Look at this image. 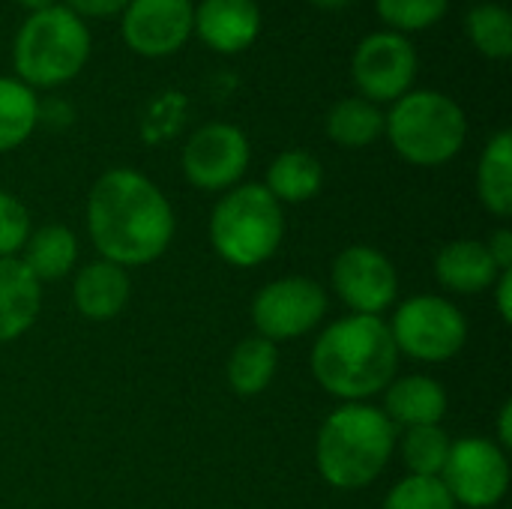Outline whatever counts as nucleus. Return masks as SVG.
Wrapping results in <instances>:
<instances>
[{
    "label": "nucleus",
    "mask_w": 512,
    "mask_h": 509,
    "mask_svg": "<svg viewBox=\"0 0 512 509\" xmlns=\"http://www.w3.org/2000/svg\"><path fill=\"white\" fill-rule=\"evenodd\" d=\"M87 228L105 261L123 270L144 267L171 246L174 210L150 177L132 168H114L90 189Z\"/></svg>",
    "instance_id": "nucleus-1"
},
{
    "label": "nucleus",
    "mask_w": 512,
    "mask_h": 509,
    "mask_svg": "<svg viewBox=\"0 0 512 509\" xmlns=\"http://www.w3.org/2000/svg\"><path fill=\"white\" fill-rule=\"evenodd\" d=\"M315 381L342 402H363L396 381L399 348L378 315H348L330 324L309 357Z\"/></svg>",
    "instance_id": "nucleus-2"
},
{
    "label": "nucleus",
    "mask_w": 512,
    "mask_h": 509,
    "mask_svg": "<svg viewBox=\"0 0 512 509\" xmlns=\"http://www.w3.org/2000/svg\"><path fill=\"white\" fill-rule=\"evenodd\" d=\"M396 447V426L381 408L345 402L336 408L315 441V465L333 489L357 492L381 477Z\"/></svg>",
    "instance_id": "nucleus-3"
},
{
    "label": "nucleus",
    "mask_w": 512,
    "mask_h": 509,
    "mask_svg": "<svg viewBox=\"0 0 512 509\" xmlns=\"http://www.w3.org/2000/svg\"><path fill=\"white\" fill-rule=\"evenodd\" d=\"M285 237L282 204L264 183H243L225 192L210 216V243L231 267H255L276 255Z\"/></svg>",
    "instance_id": "nucleus-4"
},
{
    "label": "nucleus",
    "mask_w": 512,
    "mask_h": 509,
    "mask_svg": "<svg viewBox=\"0 0 512 509\" xmlns=\"http://www.w3.org/2000/svg\"><path fill=\"white\" fill-rule=\"evenodd\" d=\"M384 132L402 159L432 168L465 147L468 120L456 99L435 90H408L384 117Z\"/></svg>",
    "instance_id": "nucleus-5"
},
{
    "label": "nucleus",
    "mask_w": 512,
    "mask_h": 509,
    "mask_svg": "<svg viewBox=\"0 0 512 509\" xmlns=\"http://www.w3.org/2000/svg\"><path fill=\"white\" fill-rule=\"evenodd\" d=\"M90 54V33L69 6L36 9L15 36V69L30 87H51L75 78Z\"/></svg>",
    "instance_id": "nucleus-6"
},
{
    "label": "nucleus",
    "mask_w": 512,
    "mask_h": 509,
    "mask_svg": "<svg viewBox=\"0 0 512 509\" xmlns=\"http://www.w3.org/2000/svg\"><path fill=\"white\" fill-rule=\"evenodd\" d=\"M387 327L399 354H408L423 363L453 360L468 339V321L459 312V306L435 294L405 300L396 309L393 324Z\"/></svg>",
    "instance_id": "nucleus-7"
},
{
    "label": "nucleus",
    "mask_w": 512,
    "mask_h": 509,
    "mask_svg": "<svg viewBox=\"0 0 512 509\" xmlns=\"http://www.w3.org/2000/svg\"><path fill=\"white\" fill-rule=\"evenodd\" d=\"M327 315V294L315 279L285 276L264 285L252 300V321L258 336L276 342H291L312 333Z\"/></svg>",
    "instance_id": "nucleus-8"
},
{
    "label": "nucleus",
    "mask_w": 512,
    "mask_h": 509,
    "mask_svg": "<svg viewBox=\"0 0 512 509\" xmlns=\"http://www.w3.org/2000/svg\"><path fill=\"white\" fill-rule=\"evenodd\" d=\"M441 483L456 507L489 509L501 504L510 489V462L498 444L486 438H462L450 447Z\"/></svg>",
    "instance_id": "nucleus-9"
},
{
    "label": "nucleus",
    "mask_w": 512,
    "mask_h": 509,
    "mask_svg": "<svg viewBox=\"0 0 512 509\" xmlns=\"http://www.w3.org/2000/svg\"><path fill=\"white\" fill-rule=\"evenodd\" d=\"M249 168V138L234 123H207L183 147V171L204 192L231 189Z\"/></svg>",
    "instance_id": "nucleus-10"
},
{
    "label": "nucleus",
    "mask_w": 512,
    "mask_h": 509,
    "mask_svg": "<svg viewBox=\"0 0 512 509\" xmlns=\"http://www.w3.org/2000/svg\"><path fill=\"white\" fill-rule=\"evenodd\" d=\"M333 288L354 315L381 318L399 294V276L384 252L357 243L333 261Z\"/></svg>",
    "instance_id": "nucleus-11"
},
{
    "label": "nucleus",
    "mask_w": 512,
    "mask_h": 509,
    "mask_svg": "<svg viewBox=\"0 0 512 509\" xmlns=\"http://www.w3.org/2000/svg\"><path fill=\"white\" fill-rule=\"evenodd\" d=\"M354 81L369 102H393L408 93L417 75L414 45L393 30L366 36L354 51Z\"/></svg>",
    "instance_id": "nucleus-12"
},
{
    "label": "nucleus",
    "mask_w": 512,
    "mask_h": 509,
    "mask_svg": "<svg viewBox=\"0 0 512 509\" xmlns=\"http://www.w3.org/2000/svg\"><path fill=\"white\" fill-rule=\"evenodd\" d=\"M192 12V0H129L123 9V39L147 57L171 54L189 39Z\"/></svg>",
    "instance_id": "nucleus-13"
},
{
    "label": "nucleus",
    "mask_w": 512,
    "mask_h": 509,
    "mask_svg": "<svg viewBox=\"0 0 512 509\" xmlns=\"http://www.w3.org/2000/svg\"><path fill=\"white\" fill-rule=\"evenodd\" d=\"M192 30L216 51L234 54L255 42L261 12L255 0H201L192 12Z\"/></svg>",
    "instance_id": "nucleus-14"
},
{
    "label": "nucleus",
    "mask_w": 512,
    "mask_h": 509,
    "mask_svg": "<svg viewBox=\"0 0 512 509\" xmlns=\"http://www.w3.org/2000/svg\"><path fill=\"white\" fill-rule=\"evenodd\" d=\"M129 273L105 258L84 264L72 282V303L87 321H111L129 303Z\"/></svg>",
    "instance_id": "nucleus-15"
},
{
    "label": "nucleus",
    "mask_w": 512,
    "mask_h": 509,
    "mask_svg": "<svg viewBox=\"0 0 512 509\" xmlns=\"http://www.w3.org/2000/svg\"><path fill=\"white\" fill-rule=\"evenodd\" d=\"M498 273V264L480 240H453L435 258L438 282L456 294H483L495 285Z\"/></svg>",
    "instance_id": "nucleus-16"
},
{
    "label": "nucleus",
    "mask_w": 512,
    "mask_h": 509,
    "mask_svg": "<svg viewBox=\"0 0 512 509\" xmlns=\"http://www.w3.org/2000/svg\"><path fill=\"white\" fill-rule=\"evenodd\" d=\"M384 414L390 423L414 429V426H438L447 414V390L429 375H408L387 387Z\"/></svg>",
    "instance_id": "nucleus-17"
},
{
    "label": "nucleus",
    "mask_w": 512,
    "mask_h": 509,
    "mask_svg": "<svg viewBox=\"0 0 512 509\" xmlns=\"http://www.w3.org/2000/svg\"><path fill=\"white\" fill-rule=\"evenodd\" d=\"M42 306V291L21 258H0V342L24 336Z\"/></svg>",
    "instance_id": "nucleus-18"
},
{
    "label": "nucleus",
    "mask_w": 512,
    "mask_h": 509,
    "mask_svg": "<svg viewBox=\"0 0 512 509\" xmlns=\"http://www.w3.org/2000/svg\"><path fill=\"white\" fill-rule=\"evenodd\" d=\"M21 264L33 273L36 282H54L72 273L78 264V240L66 225H42L30 231Z\"/></svg>",
    "instance_id": "nucleus-19"
},
{
    "label": "nucleus",
    "mask_w": 512,
    "mask_h": 509,
    "mask_svg": "<svg viewBox=\"0 0 512 509\" xmlns=\"http://www.w3.org/2000/svg\"><path fill=\"white\" fill-rule=\"evenodd\" d=\"M321 183H324V168L312 153L285 150L270 162L264 189L279 204H303L321 192Z\"/></svg>",
    "instance_id": "nucleus-20"
},
{
    "label": "nucleus",
    "mask_w": 512,
    "mask_h": 509,
    "mask_svg": "<svg viewBox=\"0 0 512 509\" xmlns=\"http://www.w3.org/2000/svg\"><path fill=\"white\" fill-rule=\"evenodd\" d=\"M477 192L489 213L501 219L512 213V135L507 129H501L480 156Z\"/></svg>",
    "instance_id": "nucleus-21"
},
{
    "label": "nucleus",
    "mask_w": 512,
    "mask_h": 509,
    "mask_svg": "<svg viewBox=\"0 0 512 509\" xmlns=\"http://www.w3.org/2000/svg\"><path fill=\"white\" fill-rule=\"evenodd\" d=\"M279 366V351L270 339H243L228 360V384L237 396H258L270 387Z\"/></svg>",
    "instance_id": "nucleus-22"
},
{
    "label": "nucleus",
    "mask_w": 512,
    "mask_h": 509,
    "mask_svg": "<svg viewBox=\"0 0 512 509\" xmlns=\"http://www.w3.org/2000/svg\"><path fill=\"white\" fill-rule=\"evenodd\" d=\"M384 132V114L369 99H342L327 114V135L342 147H366Z\"/></svg>",
    "instance_id": "nucleus-23"
},
{
    "label": "nucleus",
    "mask_w": 512,
    "mask_h": 509,
    "mask_svg": "<svg viewBox=\"0 0 512 509\" xmlns=\"http://www.w3.org/2000/svg\"><path fill=\"white\" fill-rule=\"evenodd\" d=\"M39 123V99L24 81L0 78V153L24 144Z\"/></svg>",
    "instance_id": "nucleus-24"
},
{
    "label": "nucleus",
    "mask_w": 512,
    "mask_h": 509,
    "mask_svg": "<svg viewBox=\"0 0 512 509\" xmlns=\"http://www.w3.org/2000/svg\"><path fill=\"white\" fill-rule=\"evenodd\" d=\"M453 441L441 426H414L405 432L402 456L414 477H441Z\"/></svg>",
    "instance_id": "nucleus-25"
},
{
    "label": "nucleus",
    "mask_w": 512,
    "mask_h": 509,
    "mask_svg": "<svg viewBox=\"0 0 512 509\" xmlns=\"http://www.w3.org/2000/svg\"><path fill=\"white\" fill-rule=\"evenodd\" d=\"M468 36L471 42L495 60L512 54V21L510 12L498 3H480L468 12Z\"/></svg>",
    "instance_id": "nucleus-26"
},
{
    "label": "nucleus",
    "mask_w": 512,
    "mask_h": 509,
    "mask_svg": "<svg viewBox=\"0 0 512 509\" xmlns=\"http://www.w3.org/2000/svg\"><path fill=\"white\" fill-rule=\"evenodd\" d=\"M384 509H456V501L441 483V477L408 474L387 492Z\"/></svg>",
    "instance_id": "nucleus-27"
},
{
    "label": "nucleus",
    "mask_w": 512,
    "mask_h": 509,
    "mask_svg": "<svg viewBox=\"0 0 512 509\" xmlns=\"http://www.w3.org/2000/svg\"><path fill=\"white\" fill-rule=\"evenodd\" d=\"M450 0H378V15L396 30H420L447 12Z\"/></svg>",
    "instance_id": "nucleus-28"
},
{
    "label": "nucleus",
    "mask_w": 512,
    "mask_h": 509,
    "mask_svg": "<svg viewBox=\"0 0 512 509\" xmlns=\"http://www.w3.org/2000/svg\"><path fill=\"white\" fill-rule=\"evenodd\" d=\"M30 237V213L12 195L0 189V258H18Z\"/></svg>",
    "instance_id": "nucleus-29"
},
{
    "label": "nucleus",
    "mask_w": 512,
    "mask_h": 509,
    "mask_svg": "<svg viewBox=\"0 0 512 509\" xmlns=\"http://www.w3.org/2000/svg\"><path fill=\"white\" fill-rule=\"evenodd\" d=\"M492 261L498 264V270H512V231L510 228H498L489 243H486Z\"/></svg>",
    "instance_id": "nucleus-30"
},
{
    "label": "nucleus",
    "mask_w": 512,
    "mask_h": 509,
    "mask_svg": "<svg viewBox=\"0 0 512 509\" xmlns=\"http://www.w3.org/2000/svg\"><path fill=\"white\" fill-rule=\"evenodd\" d=\"M126 3H129V0H69V9H72L75 15H96V18H102V15H117V12H123Z\"/></svg>",
    "instance_id": "nucleus-31"
},
{
    "label": "nucleus",
    "mask_w": 512,
    "mask_h": 509,
    "mask_svg": "<svg viewBox=\"0 0 512 509\" xmlns=\"http://www.w3.org/2000/svg\"><path fill=\"white\" fill-rule=\"evenodd\" d=\"M492 288H495V300H498L501 321L512 324V270H501Z\"/></svg>",
    "instance_id": "nucleus-32"
},
{
    "label": "nucleus",
    "mask_w": 512,
    "mask_h": 509,
    "mask_svg": "<svg viewBox=\"0 0 512 509\" xmlns=\"http://www.w3.org/2000/svg\"><path fill=\"white\" fill-rule=\"evenodd\" d=\"M512 402H504L501 408V420H498V438L504 447H512Z\"/></svg>",
    "instance_id": "nucleus-33"
},
{
    "label": "nucleus",
    "mask_w": 512,
    "mask_h": 509,
    "mask_svg": "<svg viewBox=\"0 0 512 509\" xmlns=\"http://www.w3.org/2000/svg\"><path fill=\"white\" fill-rule=\"evenodd\" d=\"M315 6H324V9H339V6H345V3H351V0H312Z\"/></svg>",
    "instance_id": "nucleus-34"
},
{
    "label": "nucleus",
    "mask_w": 512,
    "mask_h": 509,
    "mask_svg": "<svg viewBox=\"0 0 512 509\" xmlns=\"http://www.w3.org/2000/svg\"><path fill=\"white\" fill-rule=\"evenodd\" d=\"M18 3H21V6H27V9H33V12H36V9L51 6V0H18Z\"/></svg>",
    "instance_id": "nucleus-35"
}]
</instances>
